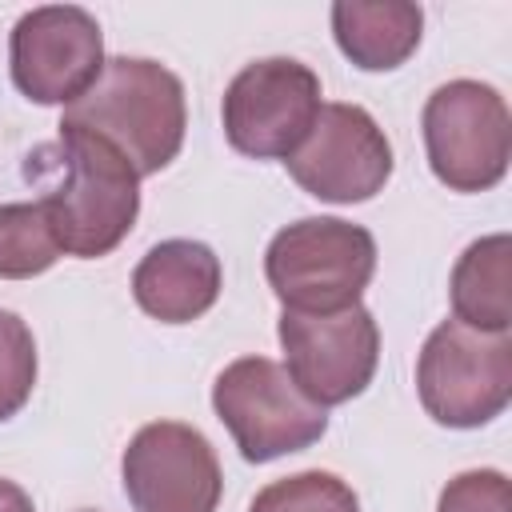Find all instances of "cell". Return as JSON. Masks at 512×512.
Masks as SVG:
<instances>
[{"label": "cell", "instance_id": "6da1fadb", "mask_svg": "<svg viewBox=\"0 0 512 512\" xmlns=\"http://www.w3.org/2000/svg\"><path fill=\"white\" fill-rule=\"evenodd\" d=\"M24 176L40 188L60 252L96 260L108 256L136 224L140 176L100 136L60 124V136L24 156Z\"/></svg>", "mask_w": 512, "mask_h": 512}, {"label": "cell", "instance_id": "7a4b0ae2", "mask_svg": "<svg viewBox=\"0 0 512 512\" xmlns=\"http://www.w3.org/2000/svg\"><path fill=\"white\" fill-rule=\"evenodd\" d=\"M60 124H76L108 140L136 168V176H152L168 168L184 144V84L156 60L112 56L104 60L96 84L64 108Z\"/></svg>", "mask_w": 512, "mask_h": 512}, {"label": "cell", "instance_id": "3957f363", "mask_svg": "<svg viewBox=\"0 0 512 512\" xmlns=\"http://www.w3.org/2000/svg\"><path fill=\"white\" fill-rule=\"evenodd\" d=\"M372 272V232L340 216H304L280 228L264 252V276L288 312H344L360 304Z\"/></svg>", "mask_w": 512, "mask_h": 512}, {"label": "cell", "instance_id": "277c9868", "mask_svg": "<svg viewBox=\"0 0 512 512\" xmlns=\"http://www.w3.org/2000/svg\"><path fill=\"white\" fill-rule=\"evenodd\" d=\"M424 412L444 428H480L512 400V336L476 332L444 320L428 332L416 360Z\"/></svg>", "mask_w": 512, "mask_h": 512}, {"label": "cell", "instance_id": "5b68a950", "mask_svg": "<svg viewBox=\"0 0 512 512\" xmlns=\"http://www.w3.org/2000/svg\"><path fill=\"white\" fill-rule=\"evenodd\" d=\"M212 408L248 464L304 452L328 432V408L312 404L268 356L232 360L212 384Z\"/></svg>", "mask_w": 512, "mask_h": 512}, {"label": "cell", "instance_id": "8992f818", "mask_svg": "<svg viewBox=\"0 0 512 512\" xmlns=\"http://www.w3.org/2000/svg\"><path fill=\"white\" fill-rule=\"evenodd\" d=\"M428 164L452 192H488L512 156V116L504 96L480 80L440 84L420 116Z\"/></svg>", "mask_w": 512, "mask_h": 512}, {"label": "cell", "instance_id": "52a82bcc", "mask_svg": "<svg viewBox=\"0 0 512 512\" xmlns=\"http://www.w3.org/2000/svg\"><path fill=\"white\" fill-rule=\"evenodd\" d=\"M320 76L292 60L268 56L240 68L224 92V136L256 160H288L320 116Z\"/></svg>", "mask_w": 512, "mask_h": 512}, {"label": "cell", "instance_id": "ba28073f", "mask_svg": "<svg viewBox=\"0 0 512 512\" xmlns=\"http://www.w3.org/2000/svg\"><path fill=\"white\" fill-rule=\"evenodd\" d=\"M280 348L292 384L320 408L360 396L380 360V328L364 304L344 312H288L280 316Z\"/></svg>", "mask_w": 512, "mask_h": 512}, {"label": "cell", "instance_id": "9c48e42d", "mask_svg": "<svg viewBox=\"0 0 512 512\" xmlns=\"http://www.w3.org/2000/svg\"><path fill=\"white\" fill-rule=\"evenodd\" d=\"M12 84L32 104L80 100L104 68V36L92 12L76 4H44L16 20L8 44Z\"/></svg>", "mask_w": 512, "mask_h": 512}, {"label": "cell", "instance_id": "30bf717a", "mask_svg": "<svg viewBox=\"0 0 512 512\" xmlns=\"http://www.w3.org/2000/svg\"><path fill=\"white\" fill-rule=\"evenodd\" d=\"M136 512H216L224 476L208 436L180 420L144 424L120 460Z\"/></svg>", "mask_w": 512, "mask_h": 512}, {"label": "cell", "instance_id": "8fae6325", "mask_svg": "<svg viewBox=\"0 0 512 512\" xmlns=\"http://www.w3.org/2000/svg\"><path fill=\"white\" fill-rule=\"evenodd\" d=\"M284 164L308 196L328 204H360L388 184L392 144L360 104H324L312 132Z\"/></svg>", "mask_w": 512, "mask_h": 512}, {"label": "cell", "instance_id": "7c38bea8", "mask_svg": "<svg viewBox=\"0 0 512 512\" xmlns=\"http://www.w3.org/2000/svg\"><path fill=\"white\" fill-rule=\"evenodd\" d=\"M220 256L200 240H160L132 272L136 304L160 324H192L220 296Z\"/></svg>", "mask_w": 512, "mask_h": 512}, {"label": "cell", "instance_id": "4fadbf2b", "mask_svg": "<svg viewBox=\"0 0 512 512\" xmlns=\"http://www.w3.org/2000/svg\"><path fill=\"white\" fill-rule=\"evenodd\" d=\"M332 36L356 68L392 72L420 48L424 12L408 0H336Z\"/></svg>", "mask_w": 512, "mask_h": 512}, {"label": "cell", "instance_id": "5bb4252c", "mask_svg": "<svg viewBox=\"0 0 512 512\" xmlns=\"http://www.w3.org/2000/svg\"><path fill=\"white\" fill-rule=\"evenodd\" d=\"M452 320L476 332H508L512 324V240L492 232L472 240L452 268Z\"/></svg>", "mask_w": 512, "mask_h": 512}, {"label": "cell", "instance_id": "9a60e30c", "mask_svg": "<svg viewBox=\"0 0 512 512\" xmlns=\"http://www.w3.org/2000/svg\"><path fill=\"white\" fill-rule=\"evenodd\" d=\"M60 260V240L40 200L0 204V276L28 280L48 272Z\"/></svg>", "mask_w": 512, "mask_h": 512}, {"label": "cell", "instance_id": "2e32d148", "mask_svg": "<svg viewBox=\"0 0 512 512\" xmlns=\"http://www.w3.org/2000/svg\"><path fill=\"white\" fill-rule=\"evenodd\" d=\"M248 512H360V500L340 476L312 468L260 488Z\"/></svg>", "mask_w": 512, "mask_h": 512}, {"label": "cell", "instance_id": "e0dca14e", "mask_svg": "<svg viewBox=\"0 0 512 512\" xmlns=\"http://www.w3.org/2000/svg\"><path fill=\"white\" fill-rule=\"evenodd\" d=\"M36 384V340L32 328L16 316L0 308V424L12 420Z\"/></svg>", "mask_w": 512, "mask_h": 512}, {"label": "cell", "instance_id": "ac0fdd59", "mask_svg": "<svg viewBox=\"0 0 512 512\" xmlns=\"http://www.w3.org/2000/svg\"><path fill=\"white\" fill-rule=\"evenodd\" d=\"M436 512H512L508 476L496 468H472L444 484Z\"/></svg>", "mask_w": 512, "mask_h": 512}, {"label": "cell", "instance_id": "d6986e66", "mask_svg": "<svg viewBox=\"0 0 512 512\" xmlns=\"http://www.w3.org/2000/svg\"><path fill=\"white\" fill-rule=\"evenodd\" d=\"M0 512H36V508H32V496L16 480L0 476Z\"/></svg>", "mask_w": 512, "mask_h": 512}, {"label": "cell", "instance_id": "ffe728a7", "mask_svg": "<svg viewBox=\"0 0 512 512\" xmlns=\"http://www.w3.org/2000/svg\"><path fill=\"white\" fill-rule=\"evenodd\" d=\"M84 512H92V508H84Z\"/></svg>", "mask_w": 512, "mask_h": 512}]
</instances>
